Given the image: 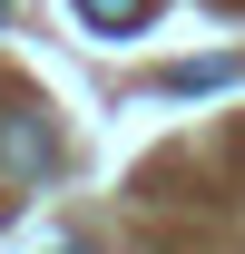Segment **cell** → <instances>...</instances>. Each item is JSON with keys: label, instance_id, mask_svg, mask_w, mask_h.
<instances>
[{"label": "cell", "instance_id": "cell-1", "mask_svg": "<svg viewBox=\"0 0 245 254\" xmlns=\"http://www.w3.org/2000/svg\"><path fill=\"white\" fill-rule=\"evenodd\" d=\"M0 157H10V166H49V127L10 118V127H0Z\"/></svg>", "mask_w": 245, "mask_h": 254}, {"label": "cell", "instance_id": "cell-2", "mask_svg": "<svg viewBox=\"0 0 245 254\" xmlns=\"http://www.w3.org/2000/svg\"><path fill=\"white\" fill-rule=\"evenodd\" d=\"M79 20H89V30H137L147 0H79Z\"/></svg>", "mask_w": 245, "mask_h": 254}]
</instances>
